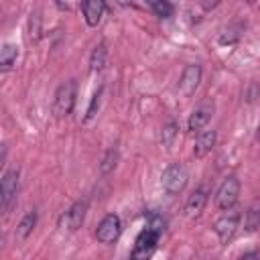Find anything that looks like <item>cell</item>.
<instances>
[{
  "label": "cell",
  "instance_id": "1",
  "mask_svg": "<svg viewBox=\"0 0 260 260\" xmlns=\"http://www.w3.org/2000/svg\"><path fill=\"white\" fill-rule=\"evenodd\" d=\"M75 98H77V83L75 79H69L65 83H61L55 91V100H53V114L57 118H67L73 112L75 106Z\"/></svg>",
  "mask_w": 260,
  "mask_h": 260
},
{
  "label": "cell",
  "instance_id": "2",
  "mask_svg": "<svg viewBox=\"0 0 260 260\" xmlns=\"http://www.w3.org/2000/svg\"><path fill=\"white\" fill-rule=\"evenodd\" d=\"M187 181H189V175H187V169L181 165V162H173L165 169L162 177H160V183H162V189L169 193V195H179L185 187H187Z\"/></svg>",
  "mask_w": 260,
  "mask_h": 260
},
{
  "label": "cell",
  "instance_id": "3",
  "mask_svg": "<svg viewBox=\"0 0 260 260\" xmlns=\"http://www.w3.org/2000/svg\"><path fill=\"white\" fill-rule=\"evenodd\" d=\"M158 238H160L158 232H154V230H150V228H144V230L138 234L136 242H134V248H132V252H130V260H150V256H152L154 250H156Z\"/></svg>",
  "mask_w": 260,
  "mask_h": 260
},
{
  "label": "cell",
  "instance_id": "4",
  "mask_svg": "<svg viewBox=\"0 0 260 260\" xmlns=\"http://www.w3.org/2000/svg\"><path fill=\"white\" fill-rule=\"evenodd\" d=\"M238 197H240V181H238V177L230 175L228 179L221 181V185L215 193V205L221 211H230L236 205Z\"/></svg>",
  "mask_w": 260,
  "mask_h": 260
},
{
  "label": "cell",
  "instance_id": "5",
  "mask_svg": "<svg viewBox=\"0 0 260 260\" xmlns=\"http://www.w3.org/2000/svg\"><path fill=\"white\" fill-rule=\"evenodd\" d=\"M16 195H18V169H10L2 175V181H0V205L4 211L12 207V203L16 201Z\"/></svg>",
  "mask_w": 260,
  "mask_h": 260
},
{
  "label": "cell",
  "instance_id": "6",
  "mask_svg": "<svg viewBox=\"0 0 260 260\" xmlns=\"http://www.w3.org/2000/svg\"><path fill=\"white\" fill-rule=\"evenodd\" d=\"M122 234V221H120V215L116 213H108L100 223H98V230H95V238L100 244H114Z\"/></svg>",
  "mask_w": 260,
  "mask_h": 260
},
{
  "label": "cell",
  "instance_id": "7",
  "mask_svg": "<svg viewBox=\"0 0 260 260\" xmlns=\"http://www.w3.org/2000/svg\"><path fill=\"white\" fill-rule=\"evenodd\" d=\"M85 211H87V199H79L75 201L61 217H59V228L67 230V232H75L81 228L83 219H85Z\"/></svg>",
  "mask_w": 260,
  "mask_h": 260
},
{
  "label": "cell",
  "instance_id": "8",
  "mask_svg": "<svg viewBox=\"0 0 260 260\" xmlns=\"http://www.w3.org/2000/svg\"><path fill=\"white\" fill-rule=\"evenodd\" d=\"M238 225H240V213H238V211H228V213H223V215L213 223V232L217 234L219 244H228V242L236 236Z\"/></svg>",
  "mask_w": 260,
  "mask_h": 260
},
{
  "label": "cell",
  "instance_id": "9",
  "mask_svg": "<svg viewBox=\"0 0 260 260\" xmlns=\"http://www.w3.org/2000/svg\"><path fill=\"white\" fill-rule=\"evenodd\" d=\"M213 112H215L213 102H209V100H207V102L199 104V106L191 112V116H189V122H187L189 132H191V134H199V132H203V128H205V126H207V122L211 120Z\"/></svg>",
  "mask_w": 260,
  "mask_h": 260
},
{
  "label": "cell",
  "instance_id": "10",
  "mask_svg": "<svg viewBox=\"0 0 260 260\" xmlns=\"http://www.w3.org/2000/svg\"><path fill=\"white\" fill-rule=\"evenodd\" d=\"M201 65L197 63H191L183 69L181 73V79H179V93L183 98H191L195 93V89L199 87V81H201Z\"/></svg>",
  "mask_w": 260,
  "mask_h": 260
},
{
  "label": "cell",
  "instance_id": "11",
  "mask_svg": "<svg viewBox=\"0 0 260 260\" xmlns=\"http://www.w3.org/2000/svg\"><path fill=\"white\" fill-rule=\"evenodd\" d=\"M215 140H217V134H215L213 128L199 132L197 138H195V146H193L195 158H203L205 154H209V152L213 150V146H215Z\"/></svg>",
  "mask_w": 260,
  "mask_h": 260
},
{
  "label": "cell",
  "instance_id": "12",
  "mask_svg": "<svg viewBox=\"0 0 260 260\" xmlns=\"http://www.w3.org/2000/svg\"><path fill=\"white\" fill-rule=\"evenodd\" d=\"M81 12H83L87 26H98L102 22L104 12H106V4L102 0H87L81 4Z\"/></svg>",
  "mask_w": 260,
  "mask_h": 260
},
{
  "label": "cell",
  "instance_id": "13",
  "mask_svg": "<svg viewBox=\"0 0 260 260\" xmlns=\"http://www.w3.org/2000/svg\"><path fill=\"white\" fill-rule=\"evenodd\" d=\"M205 203H207V193L203 189H195L189 197H187V203H185V213L187 217H199L201 211L205 209Z\"/></svg>",
  "mask_w": 260,
  "mask_h": 260
},
{
  "label": "cell",
  "instance_id": "14",
  "mask_svg": "<svg viewBox=\"0 0 260 260\" xmlns=\"http://www.w3.org/2000/svg\"><path fill=\"white\" fill-rule=\"evenodd\" d=\"M37 211L35 209H30L20 221H18V225H16V240L18 242H24L30 234H32V230H35V225H37Z\"/></svg>",
  "mask_w": 260,
  "mask_h": 260
},
{
  "label": "cell",
  "instance_id": "15",
  "mask_svg": "<svg viewBox=\"0 0 260 260\" xmlns=\"http://www.w3.org/2000/svg\"><path fill=\"white\" fill-rule=\"evenodd\" d=\"M16 57H18V47L16 45H2L0 49V71H8L12 69V65L16 63Z\"/></svg>",
  "mask_w": 260,
  "mask_h": 260
},
{
  "label": "cell",
  "instance_id": "16",
  "mask_svg": "<svg viewBox=\"0 0 260 260\" xmlns=\"http://www.w3.org/2000/svg\"><path fill=\"white\" fill-rule=\"evenodd\" d=\"M106 59H108L106 43L95 45V49H93L91 55H89V69H91V71H102L104 65H106Z\"/></svg>",
  "mask_w": 260,
  "mask_h": 260
},
{
  "label": "cell",
  "instance_id": "17",
  "mask_svg": "<svg viewBox=\"0 0 260 260\" xmlns=\"http://www.w3.org/2000/svg\"><path fill=\"white\" fill-rule=\"evenodd\" d=\"M244 228H246V232H254L260 228V201H254L248 207V211L244 215Z\"/></svg>",
  "mask_w": 260,
  "mask_h": 260
},
{
  "label": "cell",
  "instance_id": "18",
  "mask_svg": "<svg viewBox=\"0 0 260 260\" xmlns=\"http://www.w3.org/2000/svg\"><path fill=\"white\" fill-rule=\"evenodd\" d=\"M177 136H179V124H177L175 120H171L169 124H165V126H162L160 142H162V146H165V148H173V144H175Z\"/></svg>",
  "mask_w": 260,
  "mask_h": 260
},
{
  "label": "cell",
  "instance_id": "19",
  "mask_svg": "<svg viewBox=\"0 0 260 260\" xmlns=\"http://www.w3.org/2000/svg\"><path fill=\"white\" fill-rule=\"evenodd\" d=\"M118 158H120L118 146H112V148H108V152L104 154V158H102V162H100V173H102V175H108V173H112V171L116 169V165H118Z\"/></svg>",
  "mask_w": 260,
  "mask_h": 260
},
{
  "label": "cell",
  "instance_id": "20",
  "mask_svg": "<svg viewBox=\"0 0 260 260\" xmlns=\"http://www.w3.org/2000/svg\"><path fill=\"white\" fill-rule=\"evenodd\" d=\"M150 8H152V12H154L158 18H171L173 12H175V6H173L171 2H165V0H154V2H150Z\"/></svg>",
  "mask_w": 260,
  "mask_h": 260
},
{
  "label": "cell",
  "instance_id": "21",
  "mask_svg": "<svg viewBox=\"0 0 260 260\" xmlns=\"http://www.w3.org/2000/svg\"><path fill=\"white\" fill-rule=\"evenodd\" d=\"M41 30H43V26H41V14L39 12H32L30 18H28V41L30 43H37L41 39Z\"/></svg>",
  "mask_w": 260,
  "mask_h": 260
},
{
  "label": "cell",
  "instance_id": "22",
  "mask_svg": "<svg viewBox=\"0 0 260 260\" xmlns=\"http://www.w3.org/2000/svg\"><path fill=\"white\" fill-rule=\"evenodd\" d=\"M102 93H104V89L100 87V89L91 95V102H89V106H87V112H85L83 122H91V120L98 116V110H100V104H102Z\"/></svg>",
  "mask_w": 260,
  "mask_h": 260
},
{
  "label": "cell",
  "instance_id": "23",
  "mask_svg": "<svg viewBox=\"0 0 260 260\" xmlns=\"http://www.w3.org/2000/svg\"><path fill=\"white\" fill-rule=\"evenodd\" d=\"M238 260H260V256H258L256 252H246V254H242Z\"/></svg>",
  "mask_w": 260,
  "mask_h": 260
},
{
  "label": "cell",
  "instance_id": "24",
  "mask_svg": "<svg viewBox=\"0 0 260 260\" xmlns=\"http://www.w3.org/2000/svg\"><path fill=\"white\" fill-rule=\"evenodd\" d=\"M256 140H260V124H258V130H256Z\"/></svg>",
  "mask_w": 260,
  "mask_h": 260
}]
</instances>
